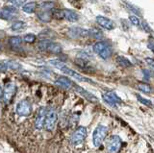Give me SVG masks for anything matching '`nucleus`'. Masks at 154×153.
Wrapping results in <instances>:
<instances>
[{
	"label": "nucleus",
	"mask_w": 154,
	"mask_h": 153,
	"mask_svg": "<svg viewBox=\"0 0 154 153\" xmlns=\"http://www.w3.org/2000/svg\"><path fill=\"white\" fill-rule=\"evenodd\" d=\"M49 63L52 64V65H53L54 67H56L57 69H59L61 72L64 73V74L71 76L72 78L76 79V80H78V81H86V82H91V83H93V82H92L89 78H86V77H84V76L80 75L78 72H76V71H74V70H72L71 68H69L68 66L65 65V64H64L63 62H61V61H59V60H51Z\"/></svg>",
	"instance_id": "f257e3e1"
},
{
	"label": "nucleus",
	"mask_w": 154,
	"mask_h": 153,
	"mask_svg": "<svg viewBox=\"0 0 154 153\" xmlns=\"http://www.w3.org/2000/svg\"><path fill=\"white\" fill-rule=\"evenodd\" d=\"M38 48L41 51H46V52H50V53L58 54L61 53L62 51V47L59 43L53 42L49 39H43L38 42Z\"/></svg>",
	"instance_id": "f03ea898"
},
{
	"label": "nucleus",
	"mask_w": 154,
	"mask_h": 153,
	"mask_svg": "<svg viewBox=\"0 0 154 153\" xmlns=\"http://www.w3.org/2000/svg\"><path fill=\"white\" fill-rule=\"evenodd\" d=\"M53 16L56 19H66L70 22H76L79 19V15L75 11L69 9H60V10L53 11Z\"/></svg>",
	"instance_id": "7ed1b4c3"
},
{
	"label": "nucleus",
	"mask_w": 154,
	"mask_h": 153,
	"mask_svg": "<svg viewBox=\"0 0 154 153\" xmlns=\"http://www.w3.org/2000/svg\"><path fill=\"white\" fill-rule=\"evenodd\" d=\"M107 132H108V128L106 126H104V125L99 124L95 128L93 135H92V141H93V145L95 147H99L101 145L102 141L105 139Z\"/></svg>",
	"instance_id": "20e7f679"
},
{
	"label": "nucleus",
	"mask_w": 154,
	"mask_h": 153,
	"mask_svg": "<svg viewBox=\"0 0 154 153\" xmlns=\"http://www.w3.org/2000/svg\"><path fill=\"white\" fill-rule=\"evenodd\" d=\"M69 35L71 37H88V36H93L96 37V34H101L100 32H98L97 30L93 29H84V28H80V27H72L69 29Z\"/></svg>",
	"instance_id": "39448f33"
},
{
	"label": "nucleus",
	"mask_w": 154,
	"mask_h": 153,
	"mask_svg": "<svg viewBox=\"0 0 154 153\" xmlns=\"http://www.w3.org/2000/svg\"><path fill=\"white\" fill-rule=\"evenodd\" d=\"M17 91L16 85L13 83H8L6 84L4 87L2 88V92H1V98L2 101L5 104L10 103V101L13 98V96L15 95Z\"/></svg>",
	"instance_id": "423d86ee"
},
{
	"label": "nucleus",
	"mask_w": 154,
	"mask_h": 153,
	"mask_svg": "<svg viewBox=\"0 0 154 153\" xmlns=\"http://www.w3.org/2000/svg\"><path fill=\"white\" fill-rule=\"evenodd\" d=\"M87 135V129L84 126H79L77 129L74 131V133L71 136V143L74 146H77L84 141Z\"/></svg>",
	"instance_id": "0eeeda50"
},
{
	"label": "nucleus",
	"mask_w": 154,
	"mask_h": 153,
	"mask_svg": "<svg viewBox=\"0 0 154 153\" xmlns=\"http://www.w3.org/2000/svg\"><path fill=\"white\" fill-rule=\"evenodd\" d=\"M16 113L17 115L21 116V117H27L31 114L32 111V106L28 100H21V101L17 104L16 106Z\"/></svg>",
	"instance_id": "6e6552de"
},
{
	"label": "nucleus",
	"mask_w": 154,
	"mask_h": 153,
	"mask_svg": "<svg viewBox=\"0 0 154 153\" xmlns=\"http://www.w3.org/2000/svg\"><path fill=\"white\" fill-rule=\"evenodd\" d=\"M121 147V138L118 135H112L107 140L106 149L108 153H117Z\"/></svg>",
	"instance_id": "1a4fd4ad"
},
{
	"label": "nucleus",
	"mask_w": 154,
	"mask_h": 153,
	"mask_svg": "<svg viewBox=\"0 0 154 153\" xmlns=\"http://www.w3.org/2000/svg\"><path fill=\"white\" fill-rule=\"evenodd\" d=\"M57 122V112L54 109H50L47 112L45 120V129L47 131H52L54 129L55 125Z\"/></svg>",
	"instance_id": "9d476101"
},
{
	"label": "nucleus",
	"mask_w": 154,
	"mask_h": 153,
	"mask_svg": "<svg viewBox=\"0 0 154 153\" xmlns=\"http://www.w3.org/2000/svg\"><path fill=\"white\" fill-rule=\"evenodd\" d=\"M18 14V10L16 6H4L1 9L0 16L3 20H11Z\"/></svg>",
	"instance_id": "9b49d317"
},
{
	"label": "nucleus",
	"mask_w": 154,
	"mask_h": 153,
	"mask_svg": "<svg viewBox=\"0 0 154 153\" xmlns=\"http://www.w3.org/2000/svg\"><path fill=\"white\" fill-rule=\"evenodd\" d=\"M47 109L45 107H42L41 109H39V112L37 114V117L35 119V127L36 129L41 130L43 127L45 126V120H46V115H47Z\"/></svg>",
	"instance_id": "f8f14e48"
},
{
	"label": "nucleus",
	"mask_w": 154,
	"mask_h": 153,
	"mask_svg": "<svg viewBox=\"0 0 154 153\" xmlns=\"http://www.w3.org/2000/svg\"><path fill=\"white\" fill-rule=\"evenodd\" d=\"M96 22L99 24L102 28L106 30H113L115 28V23L113 22L112 20H110L109 18H107V17L101 16V15L96 16Z\"/></svg>",
	"instance_id": "ddd939ff"
},
{
	"label": "nucleus",
	"mask_w": 154,
	"mask_h": 153,
	"mask_svg": "<svg viewBox=\"0 0 154 153\" xmlns=\"http://www.w3.org/2000/svg\"><path fill=\"white\" fill-rule=\"evenodd\" d=\"M102 98L106 103H108L110 106H113V107H116L117 104L122 102L121 99H120L114 92H111V91H109V92L103 94Z\"/></svg>",
	"instance_id": "4468645a"
},
{
	"label": "nucleus",
	"mask_w": 154,
	"mask_h": 153,
	"mask_svg": "<svg viewBox=\"0 0 154 153\" xmlns=\"http://www.w3.org/2000/svg\"><path fill=\"white\" fill-rule=\"evenodd\" d=\"M76 92H78L79 94H81V95L83 97H85L86 99L89 100V101H91V102H93V103H97L98 102V100H97V97H95L93 94H91V93H89L88 91H86L85 89H83V88L81 86H79V85H77L75 83L74 85V88H73Z\"/></svg>",
	"instance_id": "2eb2a0df"
},
{
	"label": "nucleus",
	"mask_w": 154,
	"mask_h": 153,
	"mask_svg": "<svg viewBox=\"0 0 154 153\" xmlns=\"http://www.w3.org/2000/svg\"><path fill=\"white\" fill-rule=\"evenodd\" d=\"M8 69L13 70H19L21 69V64L16 62L14 60H8V61H2L1 62V71L5 72Z\"/></svg>",
	"instance_id": "dca6fc26"
},
{
	"label": "nucleus",
	"mask_w": 154,
	"mask_h": 153,
	"mask_svg": "<svg viewBox=\"0 0 154 153\" xmlns=\"http://www.w3.org/2000/svg\"><path fill=\"white\" fill-rule=\"evenodd\" d=\"M55 83L57 85H59V86H61L62 88H64V89H73V88H74V85H75L74 82L70 80L69 78L64 77V76H61V77L56 79Z\"/></svg>",
	"instance_id": "f3484780"
},
{
	"label": "nucleus",
	"mask_w": 154,
	"mask_h": 153,
	"mask_svg": "<svg viewBox=\"0 0 154 153\" xmlns=\"http://www.w3.org/2000/svg\"><path fill=\"white\" fill-rule=\"evenodd\" d=\"M53 11H51V9L46 8L45 10H43L38 13V18L42 22H49L52 18H53Z\"/></svg>",
	"instance_id": "a211bd4d"
},
{
	"label": "nucleus",
	"mask_w": 154,
	"mask_h": 153,
	"mask_svg": "<svg viewBox=\"0 0 154 153\" xmlns=\"http://www.w3.org/2000/svg\"><path fill=\"white\" fill-rule=\"evenodd\" d=\"M22 44V38L19 36H12L9 38V45L13 48V49H17Z\"/></svg>",
	"instance_id": "6ab92c4d"
},
{
	"label": "nucleus",
	"mask_w": 154,
	"mask_h": 153,
	"mask_svg": "<svg viewBox=\"0 0 154 153\" xmlns=\"http://www.w3.org/2000/svg\"><path fill=\"white\" fill-rule=\"evenodd\" d=\"M116 61H117V63H118L120 66L124 67V68H129V67H132L131 61L129 60L128 58H126L124 56H117Z\"/></svg>",
	"instance_id": "aec40b11"
},
{
	"label": "nucleus",
	"mask_w": 154,
	"mask_h": 153,
	"mask_svg": "<svg viewBox=\"0 0 154 153\" xmlns=\"http://www.w3.org/2000/svg\"><path fill=\"white\" fill-rule=\"evenodd\" d=\"M22 9L25 13H34L37 9V4H36V2H28L23 5Z\"/></svg>",
	"instance_id": "412c9836"
},
{
	"label": "nucleus",
	"mask_w": 154,
	"mask_h": 153,
	"mask_svg": "<svg viewBox=\"0 0 154 153\" xmlns=\"http://www.w3.org/2000/svg\"><path fill=\"white\" fill-rule=\"evenodd\" d=\"M26 27V23L23 22V21H16V22H14L13 24L11 25V30L12 31H22V30L25 29Z\"/></svg>",
	"instance_id": "4be33fe9"
},
{
	"label": "nucleus",
	"mask_w": 154,
	"mask_h": 153,
	"mask_svg": "<svg viewBox=\"0 0 154 153\" xmlns=\"http://www.w3.org/2000/svg\"><path fill=\"white\" fill-rule=\"evenodd\" d=\"M108 46L105 42H97L93 45V51L95 52L96 54H99L100 52H102L105 48Z\"/></svg>",
	"instance_id": "5701e85b"
},
{
	"label": "nucleus",
	"mask_w": 154,
	"mask_h": 153,
	"mask_svg": "<svg viewBox=\"0 0 154 153\" xmlns=\"http://www.w3.org/2000/svg\"><path fill=\"white\" fill-rule=\"evenodd\" d=\"M136 87L138 88V90L142 91V92H144V93L151 92V87H150L147 83H144V82H138Z\"/></svg>",
	"instance_id": "b1692460"
},
{
	"label": "nucleus",
	"mask_w": 154,
	"mask_h": 153,
	"mask_svg": "<svg viewBox=\"0 0 154 153\" xmlns=\"http://www.w3.org/2000/svg\"><path fill=\"white\" fill-rule=\"evenodd\" d=\"M136 97H137V99H138V101H139L140 103H142L143 105H145L147 107H149V108H153V103L150 101L149 99H146V98H144V97H142L140 95V94H136Z\"/></svg>",
	"instance_id": "393cba45"
},
{
	"label": "nucleus",
	"mask_w": 154,
	"mask_h": 153,
	"mask_svg": "<svg viewBox=\"0 0 154 153\" xmlns=\"http://www.w3.org/2000/svg\"><path fill=\"white\" fill-rule=\"evenodd\" d=\"M111 54H112V50L110 49L109 46H107L105 49H104L102 52H100L98 55H99V57H101L102 59H107V58H109L111 56Z\"/></svg>",
	"instance_id": "a878e982"
},
{
	"label": "nucleus",
	"mask_w": 154,
	"mask_h": 153,
	"mask_svg": "<svg viewBox=\"0 0 154 153\" xmlns=\"http://www.w3.org/2000/svg\"><path fill=\"white\" fill-rule=\"evenodd\" d=\"M23 40L26 42V43H33L36 40V35L33 34V33H28L23 37Z\"/></svg>",
	"instance_id": "bb28decb"
},
{
	"label": "nucleus",
	"mask_w": 154,
	"mask_h": 153,
	"mask_svg": "<svg viewBox=\"0 0 154 153\" xmlns=\"http://www.w3.org/2000/svg\"><path fill=\"white\" fill-rule=\"evenodd\" d=\"M129 20H130V22L133 24L134 26H139L140 25V20H139V18H138L137 16L131 15V16L129 17Z\"/></svg>",
	"instance_id": "cd10ccee"
},
{
	"label": "nucleus",
	"mask_w": 154,
	"mask_h": 153,
	"mask_svg": "<svg viewBox=\"0 0 154 153\" xmlns=\"http://www.w3.org/2000/svg\"><path fill=\"white\" fill-rule=\"evenodd\" d=\"M126 5H127V6H128V8H129V9H130V10H131V11H133V12H135V13H137L138 15H139V14H140V12H139V11H138V9H137L136 7H135V6H134V5H132V4H131V3H129V2H126Z\"/></svg>",
	"instance_id": "c85d7f7f"
},
{
	"label": "nucleus",
	"mask_w": 154,
	"mask_h": 153,
	"mask_svg": "<svg viewBox=\"0 0 154 153\" xmlns=\"http://www.w3.org/2000/svg\"><path fill=\"white\" fill-rule=\"evenodd\" d=\"M145 61H146V63L148 64V65L154 70V59H153V58L146 57V58H145Z\"/></svg>",
	"instance_id": "c756f323"
},
{
	"label": "nucleus",
	"mask_w": 154,
	"mask_h": 153,
	"mask_svg": "<svg viewBox=\"0 0 154 153\" xmlns=\"http://www.w3.org/2000/svg\"><path fill=\"white\" fill-rule=\"evenodd\" d=\"M26 2V0H14V1H12V3H13L14 6H16V7H18V6H21V5H24V3Z\"/></svg>",
	"instance_id": "7c9ffc66"
},
{
	"label": "nucleus",
	"mask_w": 154,
	"mask_h": 153,
	"mask_svg": "<svg viewBox=\"0 0 154 153\" xmlns=\"http://www.w3.org/2000/svg\"><path fill=\"white\" fill-rule=\"evenodd\" d=\"M147 46H148V48L150 50H151L153 53H154V42H149L148 43V45H147Z\"/></svg>",
	"instance_id": "2f4dec72"
},
{
	"label": "nucleus",
	"mask_w": 154,
	"mask_h": 153,
	"mask_svg": "<svg viewBox=\"0 0 154 153\" xmlns=\"http://www.w3.org/2000/svg\"><path fill=\"white\" fill-rule=\"evenodd\" d=\"M8 1H14V0H8Z\"/></svg>",
	"instance_id": "473e14b6"
}]
</instances>
